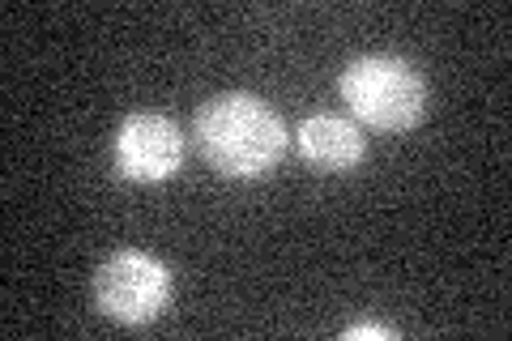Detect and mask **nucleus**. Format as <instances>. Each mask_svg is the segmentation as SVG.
Segmentation results:
<instances>
[{"mask_svg": "<svg viewBox=\"0 0 512 341\" xmlns=\"http://www.w3.org/2000/svg\"><path fill=\"white\" fill-rule=\"evenodd\" d=\"M116 167L133 184H163L184 167V133L158 111H133L116 128Z\"/></svg>", "mask_w": 512, "mask_h": 341, "instance_id": "4", "label": "nucleus"}, {"mask_svg": "<svg viewBox=\"0 0 512 341\" xmlns=\"http://www.w3.org/2000/svg\"><path fill=\"white\" fill-rule=\"evenodd\" d=\"M94 303L116 324H150L171 303V273L141 248L111 252L94 273Z\"/></svg>", "mask_w": 512, "mask_h": 341, "instance_id": "3", "label": "nucleus"}, {"mask_svg": "<svg viewBox=\"0 0 512 341\" xmlns=\"http://www.w3.org/2000/svg\"><path fill=\"white\" fill-rule=\"evenodd\" d=\"M342 99L350 116L380 133H406L427 116V81L402 56H359L342 69Z\"/></svg>", "mask_w": 512, "mask_h": 341, "instance_id": "2", "label": "nucleus"}, {"mask_svg": "<svg viewBox=\"0 0 512 341\" xmlns=\"http://www.w3.org/2000/svg\"><path fill=\"white\" fill-rule=\"evenodd\" d=\"M192 137L214 171L227 180H261L286 154V124L265 99L244 90L214 94L192 116Z\"/></svg>", "mask_w": 512, "mask_h": 341, "instance_id": "1", "label": "nucleus"}, {"mask_svg": "<svg viewBox=\"0 0 512 341\" xmlns=\"http://www.w3.org/2000/svg\"><path fill=\"white\" fill-rule=\"evenodd\" d=\"M397 329H389V324H350L346 329V341H393Z\"/></svg>", "mask_w": 512, "mask_h": 341, "instance_id": "6", "label": "nucleus"}, {"mask_svg": "<svg viewBox=\"0 0 512 341\" xmlns=\"http://www.w3.org/2000/svg\"><path fill=\"white\" fill-rule=\"evenodd\" d=\"M295 145L299 154L320 171H350L367 158V137L355 120L346 116H329V111H316L295 128Z\"/></svg>", "mask_w": 512, "mask_h": 341, "instance_id": "5", "label": "nucleus"}]
</instances>
